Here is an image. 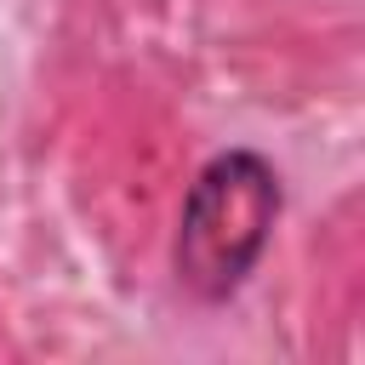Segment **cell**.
Instances as JSON below:
<instances>
[{
    "label": "cell",
    "instance_id": "cell-1",
    "mask_svg": "<svg viewBox=\"0 0 365 365\" xmlns=\"http://www.w3.org/2000/svg\"><path fill=\"white\" fill-rule=\"evenodd\" d=\"M285 211V188L268 154L257 148H222L211 154L177 211L171 234V279L188 302L222 308L240 297V285L257 274L274 222Z\"/></svg>",
    "mask_w": 365,
    "mask_h": 365
}]
</instances>
